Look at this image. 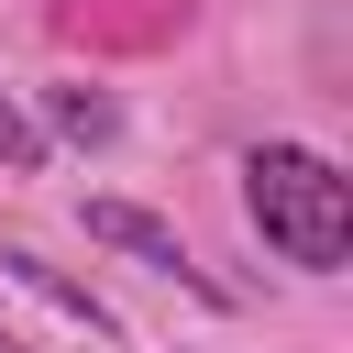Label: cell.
Segmentation results:
<instances>
[{
	"label": "cell",
	"instance_id": "2",
	"mask_svg": "<svg viewBox=\"0 0 353 353\" xmlns=\"http://www.w3.org/2000/svg\"><path fill=\"white\" fill-rule=\"evenodd\" d=\"M88 243H110V254H132V265H154V276H176L188 298L221 309V276H199V254L176 243V221H154V210H132V199H88Z\"/></svg>",
	"mask_w": 353,
	"mask_h": 353
},
{
	"label": "cell",
	"instance_id": "3",
	"mask_svg": "<svg viewBox=\"0 0 353 353\" xmlns=\"http://www.w3.org/2000/svg\"><path fill=\"white\" fill-rule=\"evenodd\" d=\"M0 276H22V287H33V298H55V309H66V320H88V331H99V342H121V320H110V309H99V298H88V287H77V276H55V265H44V254H22V243H11V254H0Z\"/></svg>",
	"mask_w": 353,
	"mask_h": 353
},
{
	"label": "cell",
	"instance_id": "5",
	"mask_svg": "<svg viewBox=\"0 0 353 353\" xmlns=\"http://www.w3.org/2000/svg\"><path fill=\"white\" fill-rule=\"evenodd\" d=\"M0 165H11V176H33V165H44V132H33L11 99H0Z\"/></svg>",
	"mask_w": 353,
	"mask_h": 353
},
{
	"label": "cell",
	"instance_id": "4",
	"mask_svg": "<svg viewBox=\"0 0 353 353\" xmlns=\"http://www.w3.org/2000/svg\"><path fill=\"white\" fill-rule=\"evenodd\" d=\"M44 110H55V132H77V143H110V121H121L99 88H44Z\"/></svg>",
	"mask_w": 353,
	"mask_h": 353
},
{
	"label": "cell",
	"instance_id": "1",
	"mask_svg": "<svg viewBox=\"0 0 353 353\" xmlns=\"http://www.w3.org/2000/svg\"><path fill=\"white\" fill-rule=\"evenodd\" d=\"M243 210L254 232L298 265V276H342L353 265V176L309 143H254L243 154Z\"/></svg>",
	"mask_w": 353,
	"mask_h": 353
}]
</instances>
